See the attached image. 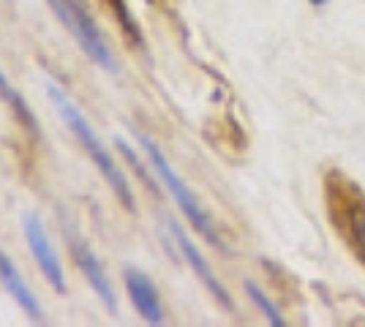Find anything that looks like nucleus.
<instances>
[{
    "mask_svg": "<svg viewBox=\"0 0 365 327\" xmlns=\"http://www.w3.org/2000/svg\"><path fill=\"white\" fill-rule=\"evenodd\" d=\"M46 95H49V101L55 104V109H58V115L63 118L66 128H68V131L74 134V140L85 147V153L91 156V161L96 164V170L101 172V177L107 180V186L112 188V194L118 197V202H120L125 210L134 213V191L128 186L125 175H123V170L118 167V161H115L112 153L107 150V145L96 137L93 125L88 123V118L82 115V109L74 104V98L66 93L61 85H55V82H46Z\"/></svg>",
    "mask_w": 365,
    "mask_h": 327,
    "instance_id": "obj_1",
    "label": "nucleus"
},
{
    "mask_svg": "<svg viewBox=\"0 0 365 327\" xmlns=\"http://www.w3.org/2000/svg\"><path fill=\"white\" fill-rule=\"evenodd\" d=\"M324 204L338 237L349 246L354 259L365 265V194L344 172L330 170L324 175Z\"/></svg>",
    "mask_w": 365,
    "mask_h": 327,
    "instance_id": "obj_2",
    "label": "nucleus"
},
{
    "mask_svg": "<svg viewBox=\"0 0 365 327\" xmlns=\"http://www.w3.org/2000/svg\"><path fill=\"white\" fill-rule=\"evenodd\" d=\"M137 134V142L139 147L148 153V158H150L153 170H155V175H158V180L164 183V188H167L169 194H172V199L178 202V207H180L182 213H185V218H188V224L197 229L210 246H215V249L224 251V243H221V237H218V232H215L213 221H210V216L202 210V204H199V199L188 191V186L182 183L180 177H178V172L172 170V164L167 161V156L161 153V147L155 145V142L148 137V134H142V131H134Z\"/></svg>",
    "mask_w": 365,
    "mask_h": 327,
    "instance_id": "obj_3",
    "label": "nucleus"
},
{
    "mask_svg": "<svg viewBox=\"0 0 365 327\" xmlns=\"http://www.w3.org/2000/svg\"><path fill=\"white\" fill-rule=\"evenodd\" d=\"M46 3L52 6V11L63 22V28L74 36V41L88 55V61L96 63L98 68L109 71V74H118L120 71L115 55H112V49L104 41L101 31L96 28V22L88 14V9H85L82 0H46Z\"/></svg>",
    "mask_w": 365,
    "mask_h": 327,
    "instance_id": "obj_4",
    "label": "nucleus"
},
{
    "mask_svg": "<svg viewBox=\"0 0 365 327\" xmlns=\"http://www.w3.org/2000/svg\"><path fill=\"white\" fill-rule=\"evenodd\" d=\"M22 234H25V243H28V249H31L33 259H36V265L41 270L44 281L52 286V292L66 295V292H68V281H66V273H63V265H61V259H58V254L52 249L46 224L41 221L38 213H25V216H22Z\"/></svg>",
    "mask_w": 365,
    "mask_h": 327,
    "instance_id": "obj_5",
    "label": "nucleus"
},
{
    "mask_svg": "<svg viewBox=\"0 0 365 327\" xmlns=\"http://www.w3.org/2000/svg\"><path fill=\"white\" fill-rule=\"evenodd\" d=\"M66 229V243H68V251H71V259L76 262L79 273L85 276V281L91 284V289L96 292V297L101 300V306L107 308L109 313H118V297H115V286H112V279L107 276V270L101 265V259L93 254L91 243L76 232L74 227H63Z\"/></svg>",
    "mask_w": 365,
    "mask_h": 327,
    "instance_id": "obj_6",
    "label": "nucleus"
},
{
    "mask_svg": "<svg viewBox=\"0 0 365 327\" xmlns=\"http://www.w3.org/2000/svg\"><path fill=\"white\" fill-rule=\"evenodd\" d=\"M123 284H125V292L131 297V306L137 308V313L148 325H164L167 322V313H164V306H161V295H158L155 284H153L145 270L125 267L123 270Z\"/></svg>",
    "mask_w": 365,
    "mask_h": 327,
    "instance_id": "obj_7",
    "label": "nucleus"
},
{
    "mask_svg": "<svg viewBox=\"0 0 365 327\" xmlns=\"http://www.w3.org/2000/svg\"><path fill=\"white\" fill-rule=\"evenodd\" d=\"M0 286L9 292V297L14 300L22 311L31 316V322H38V325L44 322V311H41L38 300L33 295V289L28 286L25 276L19 273V267L14 265V259L3 249H0Z\"/></svg>",
    "mask_w": 365,
    "mask_h": 327,
    "instance_id": "obj_8",
    "label": "nucleus"
},
{
    "mask_svg": "<svg viewBox=\"0 0 365 327\" xmlns=\"http://www.w3.org/2000/svg\"><path fill=\"white\" fill-rule=\"evenodd\" d=\"M169 229H172V237H175V243H178L180 254L185 256V262H188V265H191V270L197 273V279L202 281V284H205V289H207V292H210V295H213L215 300H218V303H221V306L227 308V311H232L235 306H232V300H229V292L224 289V286H221V281H218L213 276L210 265L205 262V256L199 254L197 246H194V243L188 240V234L182 232V229L178 227V224H175V221L169 224Z\"/></svg>",
    "mask_w": 365,
    "mask_h": 327,
    "instance_id": "obj_9",
    "label": "nucleus"
},
{
    "mask_svg": "<svg viewBox=\"0 0 365 327\" xmlns=\"http://www.w3.org/2000/svg\"><path fill=\"white\" fill-rule=\"evenodd\" d=\"M0 98H3L9 107L14 109V115L19 118V123L25 125L33 137H38V123H36L33 109L25 104V98H22V95L16 93V88L9 82V77H6V71H3V68H0Z\"/></svg>",
    "mask_w": 365,
    "mask_h": 327,
    "instance_id": "obj_10",
    "label": "nucleus"
},
{
    "mask_svg": "<svg viewBox=\"0 0 365 327\" xmlns=\"http://www.w3.org/2000/svg\"><path fill=\"white\" fill-rule=\"evenodd\" d=\"M245 292H248V297H251V300L257 303L259 308H262V313L267 316V322H270V325H278V327L284 325V319H281V311L275 308L273 303H270V297L264 295V292L259 289L254 281H245Z\"/></svg>",
    "mask_w": 365,
    "mask_h": 327,
    "instance_id": "obj_11",
    "label": "nucleus"
},
{
    "mask_svg": "<svg viewBox=\"0 0 365 327\" xmlns=\"http://www.w3.org/2000/svg\"><path fill=\"white\" fill-rule=\"evenodd\" d=\"M115 145H118V150H120V153H123V158H125V161H128V164H131V167H134V170H137V175H139V177H142V180H145V183H148V186L153 188L150 175H148V170H145V167H142V161H139V156H137V153H134V150H131V145H128V142H123V140H118V142H115ZM153 191H155V188H153Z\"/></svg>",
    "mask_w": 365,
    "mask_h": 327,
    "instance_id": "obj_12",
    "label": "nucleus"
},
{
    "mask_svg": "<svg viewBox=\"0 0 365 327\" xmlns=\"http://www.w3.org/2000/svg\"><path fill=\"white\" fill-rule=\"evenodd\" d=\"M311 3H314V6H324V3H327V0H311Z\"/></svg>",
    "mask_w": 365,
    "mask_h": 327,
    "instance_id": "obj_13",
    "label": "nucleus"
}]
</instances>
